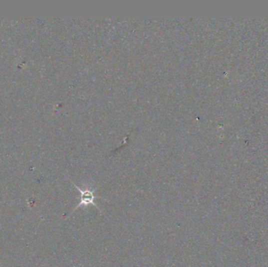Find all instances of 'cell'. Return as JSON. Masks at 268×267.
<instances>
[{
	"label": "cell",
	"instance_id": "cell-1",
	"mask_svg": "<svg viewBox=\"0 0 268 267\" xmlns=\"http://www.w3.org/2000/svg\"><path fill=\"white\" fill-rule=\"evenodd\" d=\"M73 183L74 187L79 190V193L81 194V200L79 205L75 207V209H74L73 212H75L78 208L81 206H87V205H93L95 207H97V209L100 210L97 204H95V200L97 199V197L95 194V190H92L91 189L85 188L84 190H82L80 187H78L76 184Z\"/></svg>",
	"mask_w": 268,
	"mask_h": 267
}]
</instances>
